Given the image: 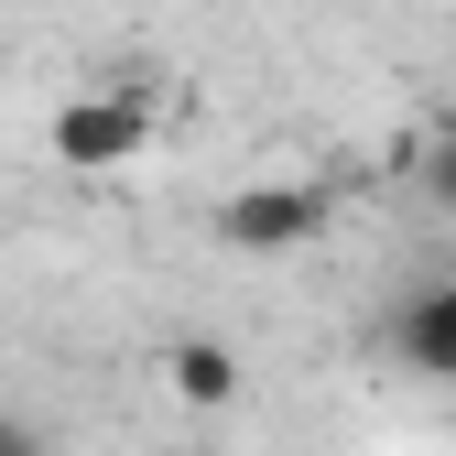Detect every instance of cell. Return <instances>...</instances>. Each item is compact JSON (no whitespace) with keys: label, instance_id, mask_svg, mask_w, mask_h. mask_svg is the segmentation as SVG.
Wrapping results in <instances>:
<instances>
[{"label":"cell","instance_id":"obj_1","mask_svg":"<svg viewBox=\"0 0 456 456\" xmlns=\"http://www.w3.org/2000/svg\"><path fill=\"white\" fill-rule=\"evenodd\" d=\"M44 142H54V163L66 175H120V163H142L152 152V87H87V98H66L44 120Z\"/></svg>","mask_w":456,"mask_h":456},{"label":"cell","instance_id":"obj_2","mask_svg":"<svg viewBox=\"0 0 456 456\" xmlns=\"http://www.w3.org/2000/svg\"><path fill=\"white\" fill-rule=\"evenodd\" d=\"M326 217H337V196H326L315 175H272V185L217 196V250H240V261H282V250L326 240Z\"/></svg>","mask_w":456,"mask_h":456},{"label":"cell","instance_id":"obj_3","mask_svg":"<svg viewBox=\"0 0 456 456\" xmlns=\"http://www.w3.org/2000/svg\"><path fill=\"white\" fill-rule=\"evenodd\" d=\"M391 359H403L413 380H456V272L413 282V294L391 305Z\"/></svg>","mask_w":456,"mask_h":456},{"label":"cell","instance_id":"obj_4","mask_svg":"<svg viewBox=\"0 0 456 456\" xmlns=\"http://www.w3.org/2000/svg\"><path fill=\"white\" fill-rule=\"evenodd\" d=\"M163 380H175V403H185V413H228V403H240V359H228L217 337H175Z\"/></svg>","mask_w":456,"mask_h":456},{"label":"cell","instance_id":"obj_5","mask_svg":"<svg viewBox=\"0 0 456 456\" xmlns=\"http://www.w3.org/2000/svg\"><path fill=\"white\" fill-rule=\"evenodd\" d=\"M413 185H424L435 217H456V120L445 131H413Z\"/></svg>","mask_w":456,"mask_h":456},{"label":"cell","instance_id":"obj_6","mask_svg":"<svg viewBox=\"0 0 456 456\" xmlns=\"http://www.w3.org/2000/svg\"><path fill=\"white\" fill-rule=\"evenodd\" d=\"M0 456H54V445H44V424H22V413H0Z\"/></svg>","mask_w":456,"mask_h":456}]
</instances>
